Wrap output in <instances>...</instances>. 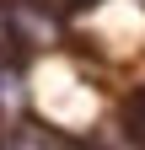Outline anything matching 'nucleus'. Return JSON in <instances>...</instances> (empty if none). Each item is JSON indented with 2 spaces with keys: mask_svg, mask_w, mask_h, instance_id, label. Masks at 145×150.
<instances>
[{
  "mask_svg": "<svg viewBox=\"0 0 145 150\" xmlns=\"http://www.w3.org/2000/svg\"><path fill=\"white\" fill-rule=\"evenodd\" d=\"M129 134H140V139H145V91L129 102Z\"/></svg>",
  "mask_w": 145,
  "mask_h": 150,
  "instance_id": "obj_1",
  "label": "nucleus"
},
{
  "mask_svg": "<svg viewBox=\"0 0 145 150\" xmlns=\"http://www.w3.org/2000/svg\"><path fill=\"white\" fill-rule=\"evenodd\" d=\"M65 6H97V0H65Z\"/></svg>",
  "mask_w": 145,
  "mask_h": 150,
  "instance_id": "obj_2",
  "label": "nucleus"
}]
</instances>
